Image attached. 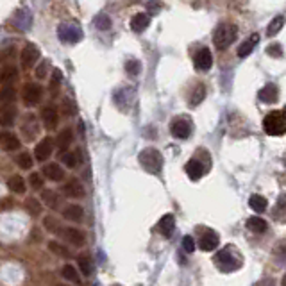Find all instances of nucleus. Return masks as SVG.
<instances>
[{
  "label": "nucleus",
  "mask_w": 286,
  "mask_h": 286,
  "mask_svg": "<svg viewBox=\"0 0 286 286\" xmlns=\"http://www.w3.org/2000/svg\"><path fill=\"white\" fill-rule=\"evenodd\" d=\"M42 202L47 204L48 208L57 209L59 208V204H61V197H59L54 190H47V188H43L42 190Z\"/></svg>",
  "instance_id": "22"
},
{
  "label": "nucleus",
  "mask_w": 286,
  "mask_h": 286,
  "mask_svg": "<svg viewBox=\"0 0 286 286\" xmlns=\"http://www.w3.org/2000/svg\"><path fill=\"white\" fill-rule=\"evenodd\" d=\"M43 224H45V227H47V231H50V233H59L63 234V225L57 222V219H54V217H47V219L43 220Z\"/></svg>",
  "instance_id": "39"
},
{
  "label": "nucleus",
  "mask_w": 286,
  "mask_h": 286,
  "mask_svg": "<svg viewBox=\"0 0 286 286\" xmlns=\"http://www.w3.org/2000/svg\"><path fill=\"white\" fill-rule=\"evenodd\" d=\"M72 140H73V131L70 127L66 129H63L59 134H57V140H56V145L59 151H66L68 147L72 145Z\"/></svg>",
  "instance_id": "23"
},
{
  "label": "nucleus",
  "mask_w": 286,
  "mask_h": 286,
  "mask_svg": "<svg viewBox=\"0 0 286 286\" xmlns=\"http://www.w3.org/2000/svg\"><path fill=\"white\" fill-rule=\"evenodd\" d=\"M170 131L176 138L186 140L188 136L192 134V125H190V122H186V120H176V122L170 125Z\"/></svg>",
  "instance_id": "10"
},
{
  "label": "nucleus",
  "mask_w": 286,
  "mask_h": 286,
  "mask_svg": "<svg viewBox=\"0 0 286 286\" xmlns=\"http://www.w3.org/2000/svg\"><path fill=\"white\" fill-rule=\"evenodd\" d=\"M258 42H260V34H258V32L250 34V36L247 38V40H245V42L242 43V45H240V48H238V57H242V59H243V57L249 56V54L252 52V50H254L256 45H258Z\"/></svg>",
  "instance_id": "17"
},
{
  "label": "nucleus",
  "mask_w": 286,
  "mask_h": 286,
  "mask_svg": "<svg viewBox=\"0 0 286 286\" xmlns=\"http://www.w3.org/2000/svg\"><path fill=\"white\" fill-rule=\"evenodd\" d=\"M42 120L48 129H54L57 125V120H59L57 118V111L52 110V108H45V110L42 111Z\"/></svg>",
  "instance_id": "26"
},
{
  "label": "nucleus",
  "mask_w": 286,
  "mask_h": 286,
  "mask_svg": "<svg viewBox=\"0 0 286 286\" xmlns=\"http://www.w3.org/2000/svg\"><path fill=\"white\" fill-rule=\"evenodd\" d=\"M174 227H176V219H174V215H165L161 220H159V224H157V229L161 231L163 236H170L172 231H174Z\"/></svg>",
  "instance_id": "25"
},
{
  "label": "nucleus",
  "mask_w": 286,
  "mask_h": 286,
  "mask_svg": "<svg viewBox=\"0 0 286 286\" xmlns=\"http://www.w3.org/2000/svg\"><path fill=\"white\" fill-rule=\"evenodd\" d=\"M32 23V15L29 9H20L15 15V25L20 29V31H27Z\"/></svg>",
  "instance_id": "19"
},
{
  "label": "nucleus",
  "mask_w": 286,
  "mask_h": 286,
  "mask_svg": "<svg viewBox=\"0 0 286 286\" xmlns=\"http://www.w3.org/2000/svg\"><path fill=\"white\" fill-rule=\"evenodd\" d=\"M247 227L252 231V233H265L268 225L263 219H258V217H252V219L247 220Z\"/></svg>",
  "instance_id": "30"
},
{
  "label": "nucleus",
  "mask_w": 286,
  "mask_h": 286,
  "mask_svg": "<svg viewBox=\"0 0 286 286\" xmlns=\"http://www.w3.org/2000/svg\"><path fill=\"white\" fill-rule=\"evenodd\" d=\"M61 161L65 163L68 168H75L79 165V152H65L61 157Z\"/></svg>",
  "instance_id": "38"
},
{
  "label": "nucleus",
  "mask_w": 286,
  "mask_h": 286,
  "mask_svg": "<svg viewBox=\"0 0 286 286\" xmlns=\"http://www.w3.org/2000/svg\"><path fill=\"white\" fill-rule=\"evenodd\" d=\"M40 59V48L34 45V43H29L23 47L22 50V66L23 68H31L34 63Z\"/></svg>",
  "instance_id": "7"
},
{
  "label": "nucleus",
  "mask_w": 286,
  "mask_h": 286,
  "mask_svg": "<svg viewBox=\"0 0 286 286\" xmlns=\"http://www.w3.org/2000/svg\"><path fill=\"white\" fill-rule=\"evenodd\" d=\"M59 286H65V285H59Z\"/></svg>",
  "instance_id": "50"
},
{
  "label": "nucleus",
  "mask_w": 286,
  "mask_h": 286,
  "mask_svg": "<svg viewBox=\"0 0 286 286\" xmlns=\"http://www.w3.org/2000/svg\"><path fill=\"white\" fill-rule=\"evenodd\" d=\"M125 72L129 73L131 77H136V75H140L141 72V63L138 59H129V61L125 63Z\"/></svg>",
  "instance_id": "37"
},
{
  "label": "nucleus",
  "mask_w": 286,
  "mask_h": 286,
  "mask_svg": "<svg viewBox=\"0 0 286 286\" xmlns=\"http://www.w3.org/2000/svg\"><path fill=\"white\" fill-rule=\"evenodd\" d=\"M0 147L4 151H16L20 147V140L13 132H9V131H2L0 132Z\"/></svg>",
  "instance_id": "16"
},
{
  "label": "nucleus",
  "mask_w": 286,
  "mask_h": 286,
  "mask_svg": "<svg viewBox=\"0 0 286 286\" xmlns=\"http://www.w3.org/2000/svg\"><path fill=\"white\" fill-rule=\"evenodd\" d=\"M238 38V27L234 23H220L213 32V43L219 50H225Z\"/></svg>",
  "instance_id": "1"
},
{
  "label": "nucleus",
  "mask_w": 286,
  "mask_h": 286,
  "mask_svg": "<svg viewBox=\"0 0 286 286\" xmlns=\"http://www.w3.org/2000/svg\"><path fill=\"white\" fill-rule=\"evenodd\" d=\"M16 118V108L13 104H5L0 108V125L2 127H9L15 124Z\"/></svg>",
  "instance_id": "15"
},
{
  "label": "nucleus",
  "mask_w": 286,
  "mask_h": 286,
  "mask_svg": "<svg viewBox=\"0 0 286 286\" xmlns=\"http://www.w3.org/2000/svg\"><path fill=\"white\" fill-rule=\"evenodd\" d=\"M15 77H16V68L15 66H7L0 72V81H2V83H9L11 79H15Z\"/></svg>",
  "instance_id": "43"
},
{
  "label": "nucleus",
  "mask_w": 286,
  "mask_h": 286,
  "mask_svg": "<svg viewBox=\"0 0 286 286\" xmlns=\"http://www.w3.org/2000/svg\"><path fill=\"white\" fill-rule=\"evenodd\" d=\"M16 163H18V167L23 168V170H29L32 167V157L29 152H22L20 156L16 157Z\"/></svg>",
  "instance_id": "40"
},
{
  "label": "nucleus",
  "mask_w": 286,
  "mask_h": 286,
  "mask_svg": "<svg viewBox=\"0 0 286 286\" xmlns=\"http://www.w3.org/2000/svg\"><path fill=\"white\" fill-rule=\"evenodd\" d=\"M43 176L50 179V181H63L65 179V172H63V168L57 163H50V165L43 167Z\"/></svg>",
  "instance_id": "20"
},
{
  "label": "nucleus",
  "mask_w": 286,
  "mask_h": 286,
  "mask_svg": "<svg viewBox=\"0 0 286 286\" xmlns=\"http://www.w3.org/2000/svg\"><path fill=\"white\" fill-rule=\"evenodd\" d=\"M266 198L263 197V195H252V197L249 198V206L250 209H254L256 213H263L266 209Z\"/></svg>",
  "instance_id": "28"
},
{
  "label": "nucleus",
  "mask_w": 286,
  "mask_h": 286,
  "mask_svg": "<svg viewBox=\"0 0 286 286\" xmlns=\"http://www.w3.org/2000/svg\"><path fill=\"white\" fill-rule=\"evenodd\" d=\"M25 209H27V213L31 215V217H34V219L42 215V204H40V200L34 197L27 198L25 200Z\"/></svg>",
  "instance_id": "31"
},
{
  "label": "nucleus",
  "mask_w": 286,
  "mask_h": 286,
  "mask_svg": "<svg viewBox=\"0 0 286 286\" xmlns=\"http://www.w3.org/2000/svg\"><path fill=\"white\" fill-rule=\"evenodd\" d=\"M63 219L72 220V222H81L84 219V209L77 204H70L63 209Z\"/></svg>",
  "instance_id": "18"
},
{
  "label": "nucleus",
  "mask_w": 286,
  "mask_h": 286,
  "mask_svg": "<svg viewBox=\"0 0 286 286\" xmlns=\"http://www.w3.org/2000/svg\"><path fill=\"white\" fill-rule=\"evenodd\" d=\"M7 186H9L11 192H15V193H23L25 192V181L22 179L20 176H13L7 181Z\"/></svg>",
  "instance_id": "33"
},
{
  "label": "nucleus",
  "mask_w": 286,
  "mask_h": 286,
  "mask_svg": "<svg viewBox=\"0 0 286 286\" xmlns=\"http://www.w3.org/2000/svg\"><path fill=\"white\" fill-rule=\"evenodd\" d=\"M61 274H63V277H65L66 281L73 283V285H79V283H81V277H79L77 270H75V266H72V265H65V266H63Z\"/></svg>",
  "instance_id": "32"
},
{
  "label": "nucleus",
  "mask_w": 286,
  "mask_h": 286,
  "mask_svg": "<svg viewBox=\"0 0 286 286\" xmlns=\"http://www.w3.org/2000/svg\"><path fill=\"white\" fill-rule=\"evenodd\" d=\"M163 9V4L159 0H149L147 2V15H157Z\"/></svg>",
  "instance_id": "44"
},
{
  "label": "nucleus",
  "mask_w": 286,
  "mask_h": 286,
  "mask_svg": "<svg viewBox=\"0 0 286 286\" xmlns=\"http://www.w3.org/2000/svg\"><path fill=\"white\" fill-rule=\"evenodd\" d=\"M151 23V16L149 15H143V13H138V15L132 16V20H131V29L134 32H143L149 27Z\"/></svg>",
  "instance_id": "21"
},
{
  "label": "nucleus",
  "mask_w": 286,
  "mask_h": 286,
  "mask_svg": "<svg viewBox=\"0 0 286 286\" xmlns=\"http://www.w3.org/2000/svg\"><path fill=\"white\" fill-rule=\"evenodd\" d=\"M186 174L190 176V179L192 181H197V179H200L204 174V167L202 163L197 161V159H190V161L186 163Z\"/></svg>",
  "instance_id": "24"
},
{
  "label": "nucleus",
  "mask_w": 286,
  "mask_h": 286,
  "mask_svg": "<svg viewBox=\"0 0 286 286\" xmlns=\"http://www.w3.org/2000/svg\"><path fill=\"white\" fill-rule=\"evenodd\" d=\"M283 25H285V16L283 15H279V16H276L274 20L268 23V29H266V34L268 36H276V34H279L281 32V29H283Z\"/></svg>",
  "instance_id": "29"
},
{
  "label": "nucleus",
  "mask_w": 286,
  "mask_h": 286,
  "mask_svg": "<svg viewBox=\"0 0 286 286\" xmlns=\"http://www.w3.org/2000/svg\"><path fill=\"white\" fill-rule=\"evenodd\" d=\"M57 36L63 43L73 45V43H79L83 40V31L75 23H61L57 29Z\"/></svg>",
  "instance_id": "4"
},
{
  "label": "nucleus",
  "mask_w": 286,
  "mask_h": 286,
  "mask_svg": "<svg viewBox=\"0 0 286 286\" xmlns=\"http://www.w3.org/2000/svg\"><path fill=\"white\" fill-rule=\"evenodd\" d=\"M63 236H65L68 243H72L73 247H83L84 242H86L84 233H81L79 229H73V227L63 229Z\"/></svg>",
  "instance_id": "14"
},
{
  "label": "nucleus",
  "mask_w": 286,
  "mask_h": 286,
  "mask_svg": "<svg viewBox=\"0 0 286 286\" xmlns=\"http://www.w3.org/2000/svg\"><path fill=\"white\" fill-rule=\"evenodd\" d=\"M285 113L283 111H272L263 120V129L266 134L270 136H281L285 134Z\"/></svg>",
  "instance_id": "3"
},
{
  "label": "nucleus",
  "mask_w": 286,
  "mask_h": 286,
  "mask_svg": "<svg viewBox=\"0 0 286 286\" xmlns=\"http://www.w3.org/2000/svg\"><path fill=\"white\" fill-rule=\"evenodd\" d=\"M23 102L25 106H36L42 99V88L38 84H25L23 86Z\"/></svg>",
  "instance_id": "8"
},
{
  "label": "nucleus",
  "mask_w": 286,
  "mask_h": 286,
  "mask_svg": "<svg viewBox=\"0 0 286 286\" xmlns=\"http://www.w3.org/2000/svg\"><path fill=\"white\" fill-rule=\"evenodd\" d=\"M47 70H48V63L47 61H43L40 66L36 68V77L38 79H43V77H47Z\"/></svg>",
  "instance_id": "47"
},
{
  "label": "nucleus",
  "mask_w": 286,
  "mask_h": 286,
  "mask_svg": "<svg viewBox=\"0 0 286 286\" xmlns=\"http://www.w3.org/2000/svg\"><path fill=\"white\" fill-rule=\"evenodd\" d=\"M61 72L59 70H54V77H52V88H56V84L61 83Z\"/></svg>",
  "instance_id": "49"
},
{
  "label": "nucleus",
  "mask_w": 286,
  "mask_h": 286,
  "mask_svg": "<svg viewBox=\"0 0 286 286\" xmlns=\"http://www.w3.org/2000/svg\"><path fill=\"white\" fill-rule=\"evenodd\" d=\"M140 165L145 168L149 174H154L157 176L163 168V154L157 149H145V151L140 152Z\"/></svg>",
  "instance_id": "2"
},
{
  "label": "nucleus",
  "mask_w": 286,
  "mask_h": 286,
  "mask_svg": "<svg viewBox=\"0 0 286 286\" xmlns=\"http://www.w3.org/2000/svg\"><path fill=\"white\" fill-rule=\"evenodd\" d=\"M258 99H260L261 102H265V104H274V102H277V99H279V89H277L276 84H266L265 88L260 89Z\"/></svg>",
  "instance_id": "11"
},
{
  "label": "nucleus",
  "mask_w": 286,
  "mask_h": 286,
  "mask_svg": "<svg viewBox=\"0 0 286 286\" xmlns=\"http://www.w3.org/2000/svg\"><path fill=\"white\" fill-rule=\"evenodd\" d=\"M63 110H65V114H72L73 113V106L70 102V99L63 100Z\"/></svg>",
  "instance_id": "48"
},
{
  "label": "nucleus",
  "mask_w": 286,
  "mask_h": 286,
  "mask_svg": "<svg viewBox=\"0 0 286 286\" xmlns=\"http://www.w3.org/2000/svg\"><path fill=\"white\" fill-rule=\"evenodd\" d=\"M93 25L95 29H99V31H110L111 29V20L108 15H97L93 18Z\"/></svg>",
  "instance_id": "36"
},
{
  "label": "nucleus",
  "mask_w": 286,
  "mask_h": 286,
  "mask_svg": "<svg viewBox=\"0 0 286 286\" xmlns=\"http://www.w3.org/2000/svg\"><path fill=\"white\" fill-rule=\"evenodd\" d=\"M217 245H219V234L213 233V231H208V233H204L198 240V247L206 252L209 250H215L217 249Z\"/></svg>",
  "instance_id": "13"
},
{
  "label": "nucleus",
  "mask_w": 286,
  "mask_h": 286,
  "mask_svg": "<svg viewBox=\"0 0 286 286\" xmlns=\"http://www.w3.org/2000/svg\"><path fill=\"white\" fill-rule=\"evenodd\" d=\"M77 263H79V268L83 272V276H91L93 274V265H91V261H89L88 256H79L77 258Z\"/></svg>",
  "instance_id": "35"
},
{
  "label": "nucleus",
  "mask_w": 286,
  "mask_h": 286,
  "mask_svg": "<svg viewBox=\"0 0 286 286\" xmlns=\"http://www.w3.org/2000/svg\"><path fill=\"white\" fill-rule=\"evenodd\" d=\"M15 97H16V93H15V88L13 86H9V84H5L4 88L0 89V102L2 104H11L13 100H15Z\"/></svg>",
  "instance_id": "34"
},
{
  "label": "nucleus",
  "mask_w": 286,
  "mask_h": 286,
  "mask_svg": "<svg viewBox=\"0 0 286 286\" xmlns=\"http://www.w3.org/2000/svg\"><path fill=\"white\" fill-rule=\"evenodd\" d=\"M52 149H54V141L50 138H43L36 145V149H34V156H36L38 161H47L48 157H50V154H52Z\"/></svg>",
  "instance_id": "9"
},
{
  "label": "nucleus",
  "mask_w": 286,
  "mask_h": 286,
  "mask_svg": "<svg viewBox=\"0 0 286 286\" xmlns=\"http://www.w3.org/2000/svg\"><path fill=\"white\" fill-rule=\"evenodd\" d=\"M181 245H182V250H184V252H193V250H195V240H193L192 236H184Z\"/></svg>",
  "instance_id": "45"
},
{
  "label": "nucleus",
  "mask_w": 286,
  "mask_h": 286,
  "mask_svg": "<svg viewBox=\"0 0 286 286\" xmlns=\"http://www.w3.org/2000/svg\"><path fill=\"white\" fill-rule=\"evenodd\" d=\"M63 193L70 198H81L84 197V186L77 179H70V181L63 186Z\"/></svg>",
  "instance_id": "12"
},
{
  "label": "nucleus",
  "mask_w": 286,
  "mask_h": 286,
  "mask_svg": "<svg viewBox=\"0 0 286 286\" xmlns=\"http://www.w3.org/2000/svg\"><path fill=\"white\" fill-rule=\"evenodd\" d=\"M204 99H206V86H204V84H197L195 89H193L192 97H190V106H192V108H197Z\"/></svg>",
  "instance_id": "27"
},
{
  "label": "nucleus",
  "mask_w": 286,
  "mask_h": 286,
  "mask_svg": "<svg viewBox=\"0 0 286 286\" xmlns=\"http://www.w3.org/2000/svg\"><path fill=\"white\" fill-rule=\"evenodd\" d=\"M266 54H270L272 57H283V47L279 45V43H272L270 47L266 48Z\"/></svg>",
  "instance_id": "46"
},
{
  "label": "nucleus",
  "mask_w": 286,
  "mask_h": 286,
  "mask_svg": "<svg viewBox=\"0 0 286 286\" xmlns=\"http://www.w3.org/2000/svg\"><path fill=\"white\" fill-rule=\"evenodd\" d=\"M193 63H195V68L200 70V72H208L209 68L213 66V56H211V50L209 48H200L195 57H193Z\"/></svg>",
  "instance_id": "6"
},
{
  "label": "nucleus",
  "mask_w": 286,
  "mask_h": 286,
  "mask_svg": "<svg viewBox=\"0 0 286 286\" xmlns=\"http://www.w3.org/2000/svg\"><path fill=\"white\" fill-rule=\"evenodd\" d=\"M48 249L52 250L54 254L61 256V258H68V256H70V252H68L66 247H63V245L57 243V242H50V243H48Z\"/></svg>",
  "instance_id": "41"
},
{
  "label": "nucleus",
  "mask_w": 286,
  "mask_h": 286,
  "mask_svg": "<svg viewBox=\"0 0 286 286\" xmlns=\"http://www.w3.org/2000/svg\"><path fill=\"white\" fill-rule=\"evenodd\" d=\"M215 263H217V266H219L222 272L238 270L240 266H242L240 260H238V258H234V256L231 254V250H229V249L220 250L219 254H217V258H215Z\"/></svg>",
  "instance_id": "5"
},
{
  "label": "nucleus",
  "mask_w": 286,
  "mask_h": 286,
  "mask_svg": "<svg viewBox=\"0 0 286 286\" xmlns=\"http://www.w3.org/2000/svg\"><path fill=\"white\" fill-rule=\"evenodd\" d=\"M29 184H31L34 190H43V176L40 172H34L29 176Z\"/></svg>",
  "instance_id": "42"
}]
</instances>
